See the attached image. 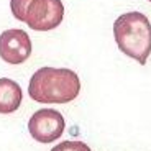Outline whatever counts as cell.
<instances>
[{"label":"cell","instance_id":"cell-6","mask_svg":"<svg viewBox=\"0 0 151 151\" xmlns=\"http://www.w3.org/2000/svg\"><path fill=\"white\" fill-rule=\"evenodd\" d=\"M23 92L15 81L0 77V113H13L22 105Z\"/></svg>","mask_w":151,"mask_h":151},{"label":"cell","instance_id":"cell-8","mask_svg":"<svg viewBox=\"0 0 151 151\" xmlns=\"http://www.w3.org/2000/svg\"><path fill=\"white\" fill-rule=\"evenodd\" d=\"M51 151H91V148L82 141H63V143L56 145Z\"/></svg>","mask_w":151,"mask_h":151},{"label":"cell","instance_id":"cell-7","mask_svg":"<svg viewBox=\"0 0 151 151\" xmlns=\"http://www.w3.org/2000/svg\"><path fill=\"white\" fill-rule=\"evenodd\" d=\"M31 0H10V10L12 15L15 17L18 22H25V13L30 5Z\"/></svg>","mask_w":151,"mask_h":151},{"label":"cell","instance_id":"cell-4","mask_svg":"<svg viewBox=\"0 0 151 151\" xmlns=\"http://www.w3.org/2000/svg\"><path fill=\"white\" fill-rule=\"evenodd\" d=\"M64 117L53 109L38 110L28 122V132L40 143H51L54 140H59L61 135L64 133Z\"/></svg>","mask_w":151,"mask_h":151},{"label":"cell","instance_id":"cell-9","mask_svg":"<svg viewBox=\"0 0 151 151\" xmlns=\"http://www.w3.org/2000/svg\"><path fill=\"white\" fill-rule=\"evenodd\" d=\"M148 2H151V0H148Z\"/></svg>","mask_w":151,"mask_h":151},{"label":"cell","instance_id":"cell-3","mask_svg":"<svg viewBox=\"0 0 151 151\" xmlns=\"http://www.w3.org/2000/svg\"><path fill=\"white\" fill-rule=\"evenodd\" d=\"M64 20V5L61 0H31L25 13V22L35 31L54 30Z\"/></svg>","mask_w":151,"mask_h":151},{"label":"cell","instance_id":"cell-1","mask_svg":"<svg viewBox=\"0 0 151 151\" xmlns=\"http://www.w3.org/2000/svg\"><path fill=\"white\" fill-rule=\"evenodd\" d=\"M81 92L79 76L66 68L38 69L28 84V95L40 104H68Z\"/></svg>","mask_w":151,"mask_h":151},{"label":"cell","instance_id":"cell-5","mask_svg":"<svg viewBox=\"0 0 151 151\" xmlns=\"http://www.w3.org/2000/svg\"><path fill=\"white\" fill-rule=\"evenodd\" d=\"M31 54V40L27 31L12 28L0 35V58L8 64H22Z\"/></svg>","mask_w":151,"mask_h":151},{"label":"cell","instance_id":"cell-2","mask_svg":"<svg viewBox=\"0 0 151 151\" xmlns=\"http://www.w3.org/2000/svg\"><path fill=\"white\" fill-rule=\"evenodd\" d=\"M113 36L123 54L146 64L151 54V23L140 12H128L120 15L113 23Z\"/></svg>","mask_w":151,"mask_h":151}]
</instances>
